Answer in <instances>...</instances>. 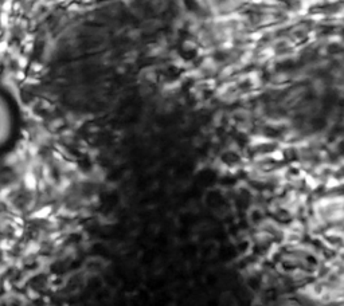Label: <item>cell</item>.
I'll list each match as a JSON object with an SVG mask.
<instances>
[{"instance_id":"1","label":"cell","mask_w":344,"mask_h":306,"mask_svg":"<svg viewBox=\"0 0 344 306\" xmlns=\"http://www.w3.org/2000/svg\"><path fill=\"white\" fill-rule=\"evenodd\" d=\"M15 117L8 98L0 91V148L8 144L14 134Z\"/></svg>"}]
</instances>
